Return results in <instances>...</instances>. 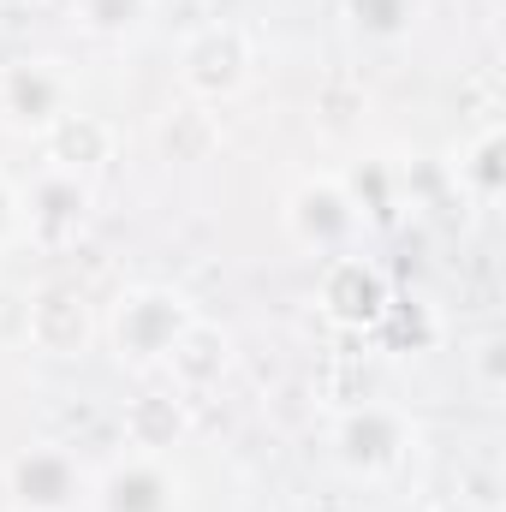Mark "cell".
<instances>
[{"label": "cell", "mask_w": 506, "mask_h": 512, "mask_svg": "<svg viewBox=\"0 0 506 512\" xmlns=\"http://www.w3.org/2000/svg\"><path fill=\"white\" fill-rule=\"evenodd\" d=\"M191 322H197V304H191L179 286L143 280V286H126V292L114 298L102 334H108V346H114V358H120L126 370H137V376H161L173 340H179Z\"/></svg>", "instance_id": "1"}, {"label": "cell", "mask_w": 506, "mask_h": 512, "mask_svg": "<svg viewBox=\"0 0 506 512\" xmlns=\"http://www.w3.org/2000/svg\"><path fill=\"white\" fill-rule=\"evenodd\" d=\"M251 66H256L251 36H245L239 24H227V18L197 24V30L185 36V48H179V84H185V96H197L203 108L233 102V96L251 84Z\"/></svg>", "instance_id": "2"}, {"label": "cell", "mask_w": 506, "mask_h": 512, "mask_svg": "<svg viewBox=\"0 0 506 512\" xmlns=\"http://www.w3.org/2000/svg\"><path fill=\"white\" fill-rule=\"evenodd\" d=\"M6 495L18 512H78L90 501V477L72 447L42 441L6 459Z\"/></svg>", "instance_id": "3"}, {"label": "cell", "mask_w": 506, "mask_h": 512, "mask_svg": "<svg viewBox=\"0 0 506 512\" xmlns=\"http://www.w3.org/2000/svg\"><path fill=\"white\" fill-rule=\"evenodd\" d=\"M358 227H364V215H358V203H352V191H346L340 173L304 179V185L286 197V233H292L304 251H316L322 262L346 251V245L358 239Z\"/></svg>", "instance_id": "4"}, {"label": "cell", "mask_w": 506, "mask_h": 512, "mask_svg": "<svg viewBox=\"0 0 506 512\" xmlns=\"http://www.w3.org/2000/svg\"><path fill=\"white\" fill-rule=\"evenodd\" d=\"M96 310H90V292L72 286V280H48L30 292V310H24V340L42 352V358H78L90 340H96Z\"/></svg>", "instance_id": "5"}, {"label": "cell", "mask_w": 506, "mask_h": 512, "mask_svg": "<svg viewBox=\"0 0 506 512\" xmlns=\"http://www.w3.org/2000/svg\"><path fill=\"white\" fill-rule=\"evenodd\" d=\"M72 108H78L72 102V72L60 60H12V66H0V114H6V126L42 137Z\"/></svg>", "instance_id": "6"}, {"label": "cell", "mask_w": 506, "mask_h": 512, "mask_svg": "<svg viewBox=\"0 0 506 512\" xmlns=\"http://www.w3.org/2000/svg\"><path fill=\"white\" fill-rule=\"evenodd\" d=\"M405 447H411V423H405L393 405H376V399L352 405V411L334 423V453H340V465L358 471V477H387V471H399Z\"/></svg>", "instance_id": "7"}, {"label": "cell", "mask_w": 506, "mask_h": 512, "mask_svg": "<svg viewBox=\"0 0 506 512\" xmlns=\"http://www.w3.org/2000/svg\"><path fill=\"white\" fill-rule=\"evenodd\" d=\"M96 512H179V471L161 453H126L90 483Z\"/></svg>", "instance_id": "8"}, {"label": "cell", "mask_w": 506, "mask_h": 512, "mask_svg": "<svg viewBox=\"0 0 506 512\" xmlns=\"http://www.w3.org/2000/svg\"><path fill=\"white\" fill-rule=\"evenodd\" d=\"M18 197H24V233L42 239V245L78 239V227L90 221V203H96L90 179L60 173V167H42V173L30 179V191H18Z\"/></svg>", "instance_id": "9"}, {"label": "cell", "mask_w": 506, "mask_h": 512, "mask_svg": "<svg viewBox=\"0 0 506 512\" xmlns=\"http://www.w3.org/2000/svg\"><path fill=\"white\" fill-rule=\"evenodd\" d=\"M387 280H381L376 262H364V256L340 251L322 262V310L334 316V322H346V328H364V322H376L387 316Z\"/></svg>", "instance_id": "10"}, {"label": "cell", "mask_w": 506, "mask_h": 512, "mask_svg": "<svg viewBox=\"0 0 506 512\" xmlns=\"http://www.w3.org/2000/svg\"><path fill=\"white\" fill-rule=\"evenodd\" d=\"M227 370H233V334H227L221 322H203V316L173 340V352H167V364H161L167 387H173V393H185V399L209 393Z\"/></svg>", "instance_id": "11"}, {"label": "cell", "mask_w": 506, "mask_h": 512, "mask_svg": "<svg viewBox=\"0 0 506 512\" xmlns=\"http://www.w3.org/2000/svg\"><path fill=\"white\" fill-rule=\"evenodd\" d=\"M114 149H120V131L108 126L102 114H84V108L60 114L54 126L42 131V167L78 173V179H90L96 167H108V161H114Z\"/></svg>", "instance_id": "12"}, {"label": "cell", "mask_w": 506, "mask_h": 512, "mask_svg": "<svg viewBox=\"0 0 506 512\" xmlns=\"http://www.w3.org/2000/svg\"><path fill=\"white\" fill-rule=\"evenodd\" d=\"M120 429H126V453H173L185 441V393L173 387H155V393H137L120 411Z\"/></svg>", "instance_id": "13"}, {"label": "cell", "mask_w": 506, "mask_h": 512, "mask_svg": "<svg viewBox=\"0 0 506 512\" xmlns=\"http://www.w3.org/2000/svg\"><path fill=\"white\" fill-rule=\"evenodd\" d=\"M161 0H72V24L96 42H131L137 30H149Z\"/></svg>", "instance_id": "14"}, {"label": "cell", "mask_w": 506, "mask_h": 512, "mask_svg": "<svg viewBox=\"0 0 506 512\" xmlns=\"http://www.w3.org/2000/svg\"><path fill=\"white\" fill-rule=\"evenodd\" d=\"M501 149H506V131H501V120H489L471 137V149L459 155V167H453L459 191H471L477 203H495L501 197Z\"/></svg>", "instance_id": "15"}, {"label": "cell", "mask_w": 506, "mask_h": 512, "mask_svg": "<svg viewBox=\"0 0 506 512\" xmlns=\"http://www.w3.org/2000/svg\"><path fill=\"white\" fill-rule=\"evenodd\" d=\"M340 12L364 42H405L417 24V0H340Z\"/></svg>", "instance_id": "16"}, {"label": "cell", "mask_w": 506, "mask_h": 512, "mask_svg": "<svg viewBox=\"0 0 506 512\" xmlns=\"http://www.w3.org/2000/svg\"><path fill=\"white\" fill-rule=\"evenodd\" d=\"M18 239H24V197H18V185L0 173V251L18 245Z\"/></svg>", "instance_id": "17"}, {"label": "cell", "mask_w": 506, "mask_h": 512, "mask_svg": "<svg viewBox=\"0 0 506 512\" xmlns=\"http://www.w3.org/2000/svg\"><path fill=\"white\" fill-rule=\"evenodd\" d=\"M495 352H501V334H489L483 346H477V376H483V393H501L506 376L495 370Z\"/></svg>", "instance_id": "18"}]
</instances>
